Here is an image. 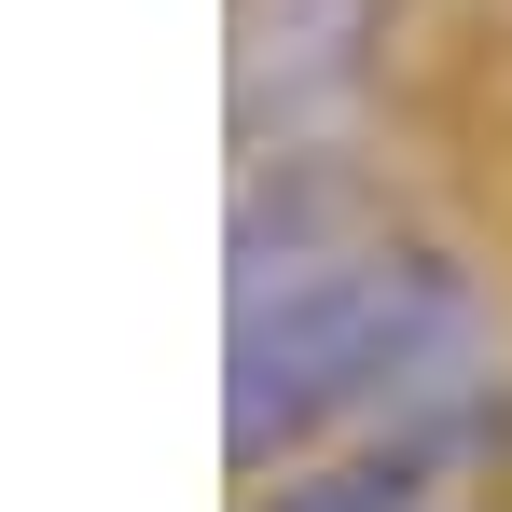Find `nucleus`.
Returning <instances> with one entry per match:
<instances>
[{
  "mask_svg": "<svg viewBox=\"0 0 512 512\" xmlns=\"http://www.w3.org/2000/svg\"><path fill=\"white\" fill-rule=\"evenodd\" d=\"M471 374V277L416 236H346L333 263L236 291V360H222V457L277 471L333 429L429 416Z\"/></svg>",
  "mask_w": 512,
  "mask_h": 512,
  "instance_id": "nucleus-1",
  "label": "nucleus"
},
{
  "mask_svg": "<svg viewBox=\"0 0 512 512\" xmlns=\"http://www.w3.org/2000/svg\"><path fill=\"white\" fill-rule=\"evenodd\" d=\"M374 84V0H250V42H236V139L263 153H333L346 97Z\"/></svg>",
  "mask_w": 512,
  "mask_h": 512,
  "instance_id": "nucleus-2",
  "label": "nucleus"
},
{
  "mask_svg": "<svg viewBox=\"0 0 512 512\" xmlns=\"http://www.w3.org/2000/svg\"><path fill=\"white\" fill-rule=\"evenodd\" d=\"M263 512H429V471H416V457H360V471L291 485V499H263Z\"/></svg>",
  "mask_w": 512,
  "mask_h": 512,
  "instance_id": "nucleus-3",
  "label": "nucleus"
}]
</instances>
